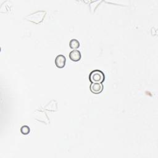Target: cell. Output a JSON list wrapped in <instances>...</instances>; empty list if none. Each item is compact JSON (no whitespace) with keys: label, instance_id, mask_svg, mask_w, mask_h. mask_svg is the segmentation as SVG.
Wrapping results in <instances>:
<instances>
[{"label":"cell","instance_id":"6da1fadb","mask_svg":"<svg viewBox=\"0 0 158 158\" xmlns=\"http://www.w3.org/2000/svg\"><path fill=\"white\" fill-rule=\"evenodd\" d=\"M46 11L40 10V11L35 12L34 13H32V14L27 15L25 17V19L30 22H32L35 24H39V23H41V22H43V21L44 20V19L46 16Z\"/></svg>","mask_w":158,"mask_h":158},{"label":"cell","instance_id":"7a4b0ae2","mask_svg":"<svg viewBox=\"0 0 158 158\" xmlns=\"http://www.w3.org/2000/svg\"><path fill=\"white\" fill-rule=\"evenodd\" d=\"M89 80L91 83H102L105 80L104 73L101 70H94L89 75Z\"/></svg>","mask_w":158,"mask_h":158},{"label":"cell","instance_id":"3957f363","mask_svg":"<svg viewBox=\"0 0 158 158\" xmlns=\"http://www.w3.org/2000/svg\"><path fill=\"white\" fill-rule=\"evenodd\" d=\"M104 89L102 83H91L89 86V89L91 92L95 94H100Z\"/></svg>","mask_w":158,"mask_h":158},{"label":"cell","instance_id":"277c9868","mask_svg":"<svg viewBox=\"0 0 158 158\" xmlns=\"http://www.w3.org/2000/svg\"><path fill=\"white\" fill-rule=\"evenodd\" d=\"M66 62V58L62 54H59L56 56L55 59V64L57 67L62 69L65 67Z\"/></svg>","mask_w":158,"mask_h":158},{"label":"cell","instance_id":"5b68a950","mask_svg":"<svg viewBox=\"0 0 158 158\" xmlns=\"http://www.w3.org/2000/svg\"><path fill=\"white\" fill-rule=\"evenodd\" d=\"M81 54L80 51L75 49L72 50L69 53V58L73 62H78L81 59Z\"/></svg>","mask_w":158,"mask_h":158},{"label":"cell","instance_id":"8992f818","mask_svg":"<svg viewBox=\"0 0 158 158\" xmlns=\"http://www.w3.org/2000/svg\"><path fill=\"white\" fill-rule=\"evenodd\" d=\"M80 42L77 39H72L70 41L69 46L73 50H75V49H78L79 47H80Z\"/></svg>","mask_w":158,"mask_h":158},{"label":"cell","instance_id":"52a82bcc","mask_svg":"<svg viewBox=\"0 0 158 158\" xmlns=\"http://www.w3.org/2000/svg\"><path fill=\"white\" fill-rule=\"evenodd\" d=\"M20 132L23 135H28L30 133V127L27 125H23L20 128Z\"/></svg>","mask_w":158,"mask_h":158}]
</instances>
